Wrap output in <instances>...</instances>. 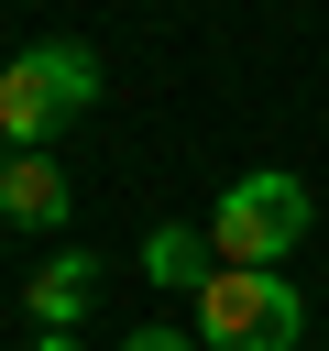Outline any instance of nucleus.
Segmentation results:
<instances>
[{
  "label": "nucleus",
  "instance_id": "nucleus-1",
  "mask_svg": "<svg viewBox=\"0 0 329 351\" xmlns=\"http://www.w3.org/2000/svg\"><path fill=\"white\" fill-rule=\"evenodd\" d=\"M88 110H99V55L88 44H22L0 66V154H44Z\"/></svg>",
  "mask_w": 329,
  "mask_h": 351
},
{
  "label": "nucleus",
  "instance_id": "nucleus-2",
  "mask_svg": "<svg viewBox=\"0 0 329 351\" xmlns=\"http://www.w3.org/2000/svg\"><path fill=\"white\" fill-rule=\"evenodd\" d=\"M186 329H197L208 351H296V340H307V307H296V285H285L274 263H219V274L186 296Z\"/></svg>",
  "mask_w": 329,
  "mask_h": 351
},
{
  "label": "nucleus",
  "instance_id": "nucleus-3",
  "mask_svg": "<svg viewBox=\"0 0 329 351\" xmlns=\"http://www.w3.org/2000/svg\"><path fill=\"white\" fill-rule=\"evenodd\" d=\"M307 219H318L307 176L263 165V176H230V186H219V208H208V241H219V263H285V252L307 241Z\"/></svg>",
  "mask_w": 329,
  "mask_h": 351
},
{
  "label": "nucleus",
  "instance_id": "nucleus-4",
  "mask_svg": "<svg viewBox=\"0 0 329 351\" xmlns=\"http://www.w3.org/2000/svg\"><path fill=\"white\" fill-rule=\"evenodd\" d=\"M66 208H77V186L55 154H0V219L11 230H66Z\"/></svg>",
  "mask_w": 329,
  "mask_h": 351
},
{
  "label": "nucleus",
  "instance_id": "nucleus-5",
  "mask_svg": "<svg viewBox=\"0 0 329 351\" xmlns=\"http://www.w3.org/2000/svg\"><path fill=\"white\" fill-rule=\"evenodd\" d=\"M143 274H154L164 296H197V285L219 274V241H208V219H154V230H143Z\"/></svg>",
  "mask_w": 329,
  "mask_h": 351
},
{
  "label": "nucleus",
  "instance_id": "nucleus-6",
  "mask_svg": "<svg viewBox=\"0 0 329 351\" xmlns=\"http://www.w3.org/2000/svg\"><path fill=\"white\" fill-rule=\"evenodd\" d=\"M88 296H99V252H55V263H33V285H22L33 329H77Z\"/></svg>",
  "mask_w": 329,
  "mask_h": 351
},
{
  "label": "nucleus",
  "instance_id": "nucleus-7",
  "mask_svg": "<svg viewBox=\"0 0 329 351\" xmlns=\"http://www.w3.org/2000/svg\"><path fill=\"white\" fill-rule=\"evenodd\" d=\"M121 351H208V340H197V329H132Z\"/></svg>",
  "mask_w": 329,
  "mask_h": 351
},
{
  "label": "nucleus",
  "instance_id": "nucleus-8",
  "mask_svg": "<svg viewBox=\"0 0 329 351\" xmlns=\"http://www.w3.org/2000/svg\"><path fill=\"white\" fill-rule=\"evenodd\" d=\"M33 351H88V340L77 329H33Z\"/></svg>",
  "mask_w": 329,
  "mask_h": 351
}]
</instances>
